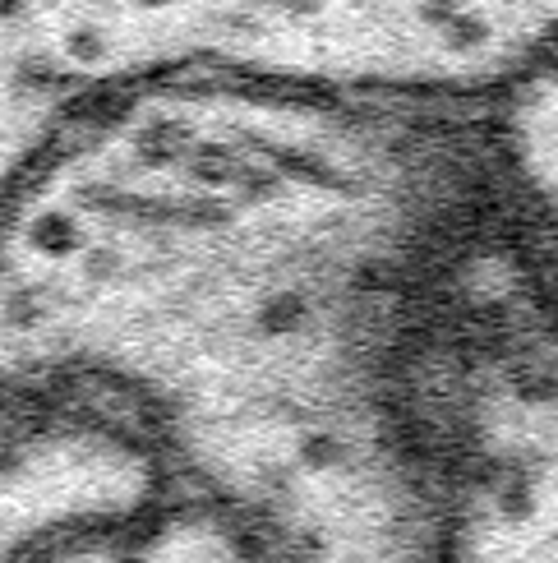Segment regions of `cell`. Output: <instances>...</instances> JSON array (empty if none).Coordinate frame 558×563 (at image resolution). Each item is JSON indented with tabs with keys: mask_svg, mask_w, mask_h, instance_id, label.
<instances>
[{
	"mask_svg": "<svg viewBox=\"0 0 558 563\" xmlns=\"http://www.w3.org/2000/svg\"><path fill=\"white\" fill-rule=\"evenodd\" d=\"M134 563H277L199 499H167L139 531Z\"/></svg>",
	"mask_w": 558,
	"mask_h": 563,
	"instance_id": "6da1fadb",
	"label": "cell"
}]
</instances>
